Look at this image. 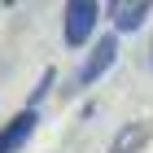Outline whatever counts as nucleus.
Instances as JSON below:
<instances>
[{"label": "nucleus", "mask_w": 153, "mask_h": 153, "mask_svg": "<svg viewBox=\"0 0 153 153\" xmlns=\"http://www.w3.org/2000/svg\"><path fill=\"white\" fill-rule=\"evenodd\" d=\"M96 18H101V4L96 0H70L61 9V35H66V44L83 48L92 39V31H96Z\"/></svg>", "instance_id": "f257e3e1"}, {"label": "nucleus", "mask_w": 153, "mask_h": 153, "mask_svg": "<svg viewBox=\"0 0 153 153\" xmlns=\"http://www.w3.org/2000/svg\"><path fill=\"white\" fill-rule=\"evenodd\" d=\"M114 57H118V39H114V35H101V39H96V48L83 57L79 74H74V92H83V88L101 83V79L109 74V66H114Z\"/></svg>", "instance_id": "f03ea898"}, {"label": "nucleus", "mask_w": 153, "mask_h": 153, "mask_svg": "<svg viewBox=\"0 0 153 153\" xmlns=\"http://www.w3.org/2000/svg\"><path fill=\"white\" fill-rule=\"evenodd\" d=\"M35 123H39L35 109H18V114L0 127V153H18V149H26V140L35 136Z\"/></svg>", "instance_id": "7ed1b4c3"}, {"label": "nucleus", "mask_w": 153, "mask_h": 153, "mask_svg": "<svg viewBox=\"0 0 153 153\" xmlns=\"http://www.w3.org/2000/svg\"><path fill=\"white\" fill-rule=\"evenodd\" d=\"M105 13H109V22H114V31H140L144 26V18L153 13V4L149 0H114V4H105Z\"/></svg>", "instance_id": "20e7f679"}, {"label": "nucleus", "mask_w": 153, "mask_h": 153, "mask_svg": "<svg viewBox=\"0 0 153 153\" xmlns=\"http://www.w3.org/2000/svg\"><path fill=\"white\" fill-rule=\"evenodd\" d=\"M149 136H153V123H144V118H140V123H127V127L109 140L105 153H140L144 144H149Z\"/></svg>", "instance_id": "39448f33"}, {"label": "nucleus", "mask_w": 153, "mask_h": 153, "mask_svg": "<svg viewBox=\"0 0 153 153\" xmlns=\"http://www.w3.org/2000/svg\"><path fill=\"white\" fill-rule=\"evenodd\" d=\"M149 70H153V44H149Z\"/></svg>", "instance_id": "423d86ee"}]
</instances>
